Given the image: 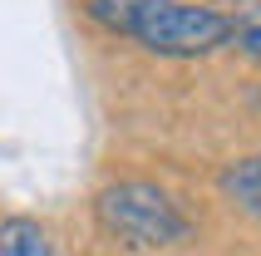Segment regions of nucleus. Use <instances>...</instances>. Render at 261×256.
I'll return each mask as SVG.
<instances>
[{
  "instance_id": "obj_4",
  "label": "nucleus",
  "mask_w": 261,
  "mask_h": 256,
  "mask_svg": "<svg viewBox=\"0 0 261 256\" xmlns=\"http://www.w3.org/2000/svg\"><path fill=\"white\" fill-rule=\"evenodd\" d=\"M0 256H55V246H49L40 222L5 217V222H0Z\"/></svg>"
},
{
  "instance_id": "obj_2",
  "label": "nucleus",
  "mask_w": 261,
  "mask_h": 256,
  "mask_svg": "<svg viewBox=\"0 0 261 256\" xmlns=\"http://www.w3.org/2000/svg\"><path fill=\"white\" fill-rule=\"evenodd\" d=\"M94 207H99L103 232L128 251H163V246L188 242V232H192L182 207L153 183H114L99 192Z\"/></svg>"
},
{
  "instance_id": "obj_3",
  "label": "nucleus",
  "mask_w": 261,
  "mask_h": 256,
  "mask_svg": "<svg viewBox=\"0 0 261 256\" xmlns=\"http://www.w3.org/2000/svg\"><path fill=\"white\" fill-rule=\"evenodd\" d=\"M222 192H227L242 212L261 217V153L242 158V163H232V168L222 172Z\"/></svg>"
},
{
  "instance_id": "obj_1",
  "label": "nucleus",
  "mask_w": 261,
  "mask_h": 256,
  "mask_svg": "<svg viewBox=\"0 0 261 256\" xmlns=\"http://www.w3.org/2000/svg\"><path fill=\"white\" fill-rule=\"evenodd\" d=\"M89 15L163 59H197L237 40L232 15L188 0H89Z\"/></svg>"
},
{
  "instance_id": "obj_5",
  "label": "nucleus",
  "mask_w": 261,
  "mask_h": 256,
  "mask_svg": "<svg viewBox=\"0 0 261 256\" xmlns=\"http://www.w3.org/2000/svg\"><path fill=\"white\" fill-rule=\"evenodd\" d=\"M237 44L247 55H261V5H251L242 20H237Z\"/></svg>"
}]
</instances>
